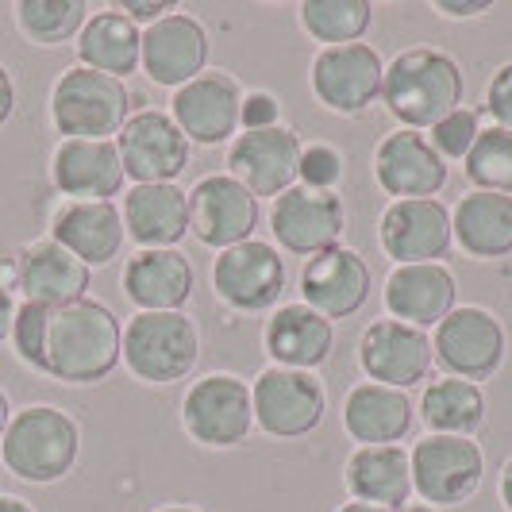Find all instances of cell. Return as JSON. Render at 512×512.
I'll return each mask as SVG.
<instances>
[{
  "mask_svg": "<svg viewBox=\"0 0 512 512\" xmlns=\"http://www.w3.org/2000/svg\"><path fill=\"white\" fill-rule=\"evenodd\" d=\"M43 374L62 385H97L124 362V324L93 297L54 308L47 324Z\"/></svg>",
  "mask_w": 512,
  "mask_h": 512,
  "instance_id": "obj_1",
  "label": "cell"
},
{
  "mask_svg": "<svg viewBox=\"0 0 512 512\" xmlns=\"http://www.w3.org/2000/svg\"><path fill=\"white\" fill-rule=\"evenodd\" d=\"M466 77L462 66L439 47H409L385 66L382 104L409 131H432L462 108Z\"/></svg>",
  "mask_w": 512,
  "mask_h": 512,
  "instance_id": "obj_2",
  "label": "cell"
},
{
  "mask_svg": "<svg viewBox=\"0 0 512 512\" xmlns=\"http://www.w3.org/2000/svg\"><path fill=\"white\" fill-rule=\"evenodd\" d=\"M81 428L70 412L58 405H27L12 412L8 432L0 439L4 466L31 486H54L77 466Z\"/></svg>",
  "mask_w": 512,
  "mask_h": 512,
  "instance_id": "obj_3",
  "label": "cell"
},
{
  "mask_svg": "<svg viewBox=\"0 0 512 512\" xmlns=\"http://www.w3.org/2000/svg\"><path fill=\"white\" fill-rule=\"evenodd\" d=\"M131 120V89L120 77L70 66L51 89V124L62 139H112Z\"/></svg>",
  "mask_w": 512,
  "mask_h": 512,
  "instance_id": "obj_4",
  "label": "cell"
},
{
  "mask_svg": "<svg viewBox=\"0 0 512 512\" xmlns=\"http://www.w3.org/2000/svg\"><path fill=\"white\" fill-rule=\"evenodd\" d=\"M197 359L201 332L185 312H135L124 324V366L139 382H185Z\"/></svg>",
  "mask_w": 512,
  "mask_h": 512,
  "instance_id": "obj_5",
  "label": "cell"
},
{
  "mask_svg": "<svg viewBox=\"0 0 512 512\" xmlns=\"http://www.w3.org/2000/svg\"><path fill=\"white\" fill-rule=\"evenodd\" d=\"M412 493L432 509L466 505L486 478V451L466 436H424L409 451Z\"/></svg>",
  "mask_w": 512,
  "mask_h": 512,
  "instance_id": "obj_6",
  "label": "cell"
},
{
  "mask_svg": "<svg viewBox=\"0 0 512 512\" xmlns=\"http://www.w3.org/2000/svg\"><path fill=\"white\" fill-rule=\"evenodd\" d=\"M255 424L274 439H305L324 424L328 393L312 370L266 366L251 382Z\"/></svg>",
  "mask_w": 512,
  "mask_h": 512,
  "instance_id": "obj_7",
  "label": "cell"
},
{
  "mask_svg": "<svg viewBox=\"0 0 512 512\" xmlns=\"http://www.w3.org/2000/svg\"><path fill=\"white\" fill-rule=\"evenodd\" d=\"M505 347V324L482 305H459L447 320H439L432 335V355L443 366V374L474 385L489 382L501 370Z\"/></svg>",
  "mask_w": 512,
  "mask_h": 512,
  "instance_id": "obj_8",
  "label": "cell"
},
{
  "mask_svg": "<svg viewBox=\"0 0 512 512\" xmlns=\"http://www.w3.org/2000/svg\"><path fill=\"white\" fill-rule=\"evenodd\" d=\"M181 424L193 443L201 447H239L247 443L255 428V405L251 385L235 374H205L201 382L189 385L181 401Z\"/></svg>",
  "mask_w": 512,
  "mask_h": 512,
  "instance_id": "obj_9",
  "label": "cell"
},
{
  "mask_svg": "<svg viewBox=\"0 0 512 512\" xmlns=\"http://www.w3.org/2000/svg\"><path fill=\"white\" fill-rule=\"evenodd\" d=\"M116 151L124 162V174L135 185H178L189 166V139L162 108L131 112L124 131L116 135Z\"/></svg>",
  "mask_w": 512,
  "mask_h": 512,
  "instance_id": "obj_10",
  "label": "cell"
},
{
  "mask_svg": "<svg viewBox=\"0 0 512 512\" xmlns=\"http://www.w3.org/2000/svg\"><path fill=\"white\" fill-rule=\"evenodd\" d=\"M308 81L324 108H332L339 116H362L370 104L382 101L385 62L370 43L324 47L312 58Z\"/></svg>",
  "mask_w": 512,
  "mask_h": 512,
  "instance_id": "obj_11",
  "label": "cell"
},
{
  "mask_svg": "<svg viewBox=\"0 0 512 512\" xmlns=\"http://www.w3.org/2000/svg\"><path fill=\"white\" fill-rule=\"evenodd\" d=\"M270 231H274L282 251L312 258L343 243L347 205H343L339 193L289 185L282 197H274V205H270Z\"/></svg>",
  "mask_w": 512,
  "mask_h": 512,
  "instance_id": "obj_12",
  "label": "cell"
},
{
  "mask_svg": "<svg viewBox=\"0 0 512 512\" xmlns=\"http://www.w3.org/2000/svg\"><path fill=\"white\" fill-rule=\"evenodd\" d=\"M239 108H243V85L228 70H205L174 89L170 116L189 143L220 147L239 135Z\"/></svg>",
  "mask_w": 512,
  "mask_h": 512,
  "instance_id": "obj_13",
  "label": "cell"
},
{
  "mask_svg": "<svg viewBox=\"0 0 512 512\" xmlns=\"http://www.w3.org/2000/svg\"><path fill=\"white\" fill-rule=\"evenodd\" d=\"M212 289L235 312H266L285 293V262L278 247L247 239L220 251L212 262Z\"/></svg>",
  "mask_w": 512,
  "mask_h": 512,
  "instance_id": "obj_14",
  "label": "cell"
},
{
  "mask_svg": "<svg viewBox=\"0 0 512 512\" xmlns=\"http://www.w3.org/2000/svg\"><path fill=\"white\" fill-rule=\"evenodd\" d=\"M301 147V135L285 124L239 131L228 147V174L255 197H282L289 185H297Z\"/></svg>",
  "mask_w": 512,
  "mask_h": 512,
  "instance_id": "obj_15",
  "label": "cell"
},
{
  "mask_svg": "<svg viewBox=\"0 0 512 512\" xmlns=\"http://www.w3.org/2000/svg\"><path fill=\"white\" fill-rule=\"evenodd\" d=\"M258 228V197L231 174H205L189 189V231L216 251L247 243Z\"/></svg>",
  "mask_w": 512,
  "mask_h": 512,
  "instance_id": "obj_16",
  "label": "cell"
},
{
  "mask_svg": "<svg viewBox=\"0 0 512 512\" xmlns=\"http://www.w3.org/2000/svg\"><path fill=\"white\" fill-rule=\"evenodd\" d=\"M359 366L370 382L409 393V385H420L436 366L432 335L401 320H374L359 339Z\"/></svg>",
  "mask_w": 512,
  "mask_h": 512,
  "instance_id": "obj_17",
  "label": "cell"
},
{
  "mask_svg": "<svg viewBox=\"0 0 512 512\" xmlns=\"http://www.w3.org/2000/svg\"><path fill=\"white\" fill-rule=\"evenodd\" d=\"M374 181L397 201H432L447 185V162L424 131H389L374 147Z\"/></svg>",
  "mask_w": 512,
  "mask_h": 512,
  "instance_id": "obj_18",
  "label": "cell"
},
{
  "mask_svg": "<svg viewBox=\"0 0 512 512\" xmlns=\"http://www.w3.org/2000/svg\"><path fill=\"white\" fill-rule=\"evenodd\" d=\"M374 289V274L366 266V258L351 247H328L320 255H312L301 270V297L312 312L328 316V320H347L355 316Z\"/></svg>",
  "mask_w": 512,
  "mask_h": 512,
  "instance_id": "obj_19",
  "label": "cell"
},
{
  "mask_svg": "<svg viewBox=\"0 0 512 512\" xmlns=\"http://www.w3.org/2000/svg\"><path fill=\"white\" fill-rule=\"evenodd\" d=\"M16 289L24 293V301L47 308H66L77 305L89 297V285H93V270L74 258L62 243H54L51 235L35 239L20 247L16 255Z\"/></svg>",
  "mask_w": 512,
  "mask_h": 512,
  "instance_id": "obj_20",
  "label": "cell"
},
{
  "mask_svg": "<svg viewBox=\"0 0 512 512\" xmlns=\"http://www.w3.org/2000/svg\"><path fill=\"white\" fill-rule=\"evenodd\" d=\"M382 301L389 320H401L409 328L428 332L459 308V282L443 262L393 266L385 278Z\"/></svg>",
  "mask_w": 512,
  "mask_h": 512,
  "instance_id": "obj_21",
  "label": "cell"
},
{
  "mask_svg": "<svg viewBox=\"0 0 512 512\" xmlns=\"http://www.w3.org/2000/svg\"><path fill=\"white\" fill-rule=\"evenodd\" d=\"M208 62V31L189 12H170L158 24L143 27V51L139 66L154 85L181 89L185 81L205 74Z\"/></svg>",
  "mask_w": 512,
  "mask_h": 512,
  "instance_id": "obj_22",
  "label": "cell"
},
{
  "mask_svg": "<svg viewBox=\"0 0 512 512\" xmlns=\"http://www.w3.org/2000/svg\"><path fill=\"white\" fill-rule=\"evenodd\" d=\"M378 243L397 266L439 262L451 251V212L432 201H393L378 220Z\"/></svg>",
  "mask_w": 512,
  "mask_h": 512,
  "instance_id": "obj_23",
  "label": "cell"
},
{
  "mask_svg": "<svg viewBox=\"0 0 512 512\" xmlns=\"http://www.w3.org/2000/svg\"><path fill=\"white\" fill-rule=\"evenodd\" d=\"M124 181L116 139H62L51 154V185L70 201H112Z\"/></svg>",
  "mask_w": 512,
  "mask_h": 512,
  "instance_id": "obj_24",
  "label": "cell"
},
{
  "mask_svg": "<svg viewBox=\"0 0 512 512\" xmlns=\"http://www.w3.org/2000/svg\"><path fill=\"white\" fill-rule=\"evenodd\" d=\"M120 285L139 312H181L193 297L197 274L178 247H166V251H139L135 258H128Z\"/></svg>",
  "mask_w": 512,
  "mask_h": 512,
  "instance_id": "obj_25",
  "label": "cell"
},
{
  "mask_svg": "<svg viewBox=\"0 0 512 512\" xmlns=\"http://www.w3.org/2000/svg\"><path fill=\"white\" fill-rule=\"evenodd\" d=\"M51 239L93 270L120 255L128 231L112 201H66L51 216Z\"/></svg>",
  "mask_w": 512,
  "mask_h": 512,
  "instance_id": "obj_26",
  "label": "cell"
},
{
  "mask_svg": "<svg viewBox=\"0 0 512 512\" xmlns=\"http://www.w3.org/2000/svg\"><path fill=\"white\" fill-rule=\"evenodd\" d=\"M262 343H266V355L289 366V370H316L332 359L335 351V324L328 316L312 312L301 305H282L274 308V316L266 320L262 328Z\"/></svg>",
  "mask_w": 512,
  "mask_h": 512,
  "instance_id": "obj_27",
  "label": "cell"
},
{
  "mask_svg": "<svg viewBox=\"0 0 512 512\" xmlns=\"http://www.w3.org/2000/svg\"><path fill=\"white\" fill-rule=\"evenodd\" d=\"M120 216L139 251H166L189 235V193L178 185H131Z\"/></svg>",
  "mask_w": 512,
  "mask_h": 512,
  "instance_id": "obj_28",
  "label": "cell"
},
{
  "mask_svg": "<svg viewBox=\"0 0 512 512\" xmlns=\"http://www.w3.org/2000/svg\"><path fill=\"white\" fill-rule=\"evenodd\" d=\"M416 405L405 389H389L378 382H362L343 401V428L362 447H389L412 432Z\"/></svg>",
  "mask_w": 512,
  "mask_h": 512,
  "instance_id": "obj_29",
  "label": "cell"
},
{
  "mask_svg": "<svg viewBox=\"0 0 512 512\" xmlns=\"http://www.w3.org/2000/svg\"><path fill=\"white\" fill-rule=\"evenodd\" d=\"M343 486L351 501L378 509H405L412 497V459L401 443L389 447H359L343 466Z\"/></svg>",
  "mask_w": 512,
  "mask_h": 512,
  "instance_id": "obj_30",
  "label": "cell"
},
{
  "mask_svg": "<svg viewBox=\"0 0 512 512\" xmlns=\"http://www.w3.org/2000/svg\"><path fill=\"white\" fill-rule=\"evenodd\" d=\"M77 66L97 70L108 77H124L139 70V51H143V27L131 24L120 8H104L93 12L81 35L74 39Z\"/></svg>",
  "mask_w": 512,
  "mask_h": 512,
  "instance_id": "obj_31",
  "label": "cell"
},
{
  "mask_svg": "<svg viewBox=\"0 0 512 512\" xmlns=\"http://www.w3.org/2000/svg\"><path fill=\"white\" fill-rule=\"evenodd\" d=\"M451 239L470 258L512 255V197L470 189L451 212Z\"/></svg>",
  "mask_w": 512,
  "mask_h": 512,
  "instance_id": "obj_32",
  "label": "cell"
},
{
  "mask_svg": "<svg viewBox=\"0 0 512 512\" xmlns=\"http://www.w3.org/2000/svg\"><path fill=\"white\" fill-rule=\"evenodd\" d=\"M489 401L482 385L462 378H436L420 397V420L432 436H466L474 439L486 428Z\"/></svg>",
  "mask_w": 512,
  "mask_h": 512,
  "instance_id": "obj_33",
  "label": "cell"
},
{
  "mask_svg": "<svg viewBox=\"0 0 512 512\" xmlns=\"http://www.w3.org/2000/svg\"><path fill=\"white\" fill-rule=\"evenodd\" d=\"M16 31L35 47H58L81 35V27L89 20V4L85 0H20L12 8Z\"/></svg>",
  "mask_w": 512,
  "mask_h": 512,
  "instance_id": "obj_34",
  "label": "cell"
},
{
  "mask_svg": "<svg viewBox=\"0 0 512 512\" xmlns=\"http://www.w3.org/2000/svg\"><path fill=\"white\" fill-rule=\"evenodd\" d=\"M301 27L324 47L362 43V35L374 24V4L366 0H305L297 8Z\"/></svg>",
  "mask_w": 512,
  "mask_h": 512,
  "instance_id": "obj_35",
  "label": "cell"
},
{
  "mask_svg": "<svg viewBox=\"0 0 512 512\" xmlns=\"http://www.w3.org/2000/svg\"><path fill=\"white\" fill-rule=\"evenodd\" d=\"M462 170L478 193H505L512 197V131L509 128H489L478 131L470 154L462 158Z\"/></svg>",
  "mask_w": 512,
  "mask_h": 512,
  "instance_id": "obj_36",
  "label": "cell"
},
{
  "mask_svg": "<svg viewBox=\"0 0 512 512\" xmlns=\"http://www.w3.org/2000/svg\"><path fill=\"white\" fill-rule=\"evenodd\" d=\"M51 312L54 308L47 305H35V301H24V305H16V320H12V347H16V359L31 366V370H39L43 374V351H47V324H51Z\"/></svg>",
  "mask_w": 512,
  "mask_h": 512,
  "instance_id": "obj_37",
  "label": "cell"
},
{
  "mask_svg": "<svg viewBox=\"0 0 512 512\" xmlns=\"http://www.w3.org/2000/svg\"><path fill=\"white\" fill-rule=\"evenodd\" d=\"M343 181V154L332 143H308L301 147V162H297V185L305 189H320V193H339Z\"/></svg>",
  "mask_w": 512,
  "mask_h": 512,
  "instance_id": "obj_38",
  "label": "cell"
},
{
  "mask_svg": "<svg viewBox=\"0 0 512 512\" xmlns=\"http://www.w3.org/2000/svg\"><path fill=\"white\" fill-rule=\"evenodd\" d=\"M478 112L470 108H455L451 116H443L436 128L428 131V143L436 147V154L447 162V158H466L474 139H478Z\"/></svg>",
  "mask_w": 512,
  "mask_h": 512,
  "instance_id": "obj_39",
  "label": "cell"
},
{
  "mask_svg": "<svg viewBox=\"0 0 512 512\" xmlns=\"http://www.w3.org/2000/svg\"><path fill=\"white\" fill-rule=\"evenodd\" d=\"M282 124V104L274 93H243V108H239V128L243 131H262V128H278Z\"/></svg>",
  "mask_w": 512,
  "mask_h": 512,
  "instance_id": "obj_40",
  "label": "cell"
},
{
  "mask_svg": "<svg viewBox=\"0 0 512 512\" xmlns=\"http://www.w3.org/2000/svg\"><path fill=\"white\" fill-rule=\"evenodd\" d=\"M486 112L493 116V124H497V128L512 131V62L497 66V70H493V77H489Z\"/></svg>",
  "mask_w": 512,
  "mask_h": 512,
  "instance_id": "obj_41",
  "label": "cell"
},
{
  "mask_svg": "<svg viewBox=\"0 0 512 512\" xmlns=\"http://www.w3.org/2000/svg\"><path fill=\"white\" fill-rule=\"evenodd\" d=\"M120 12H124V16H128L131 24H158V20H162V16H170V12H178V8H174V4H139V0H124V4H120Z\"/></svg>",
  "mask_w": 512,
  "mask_h": 512,
  "instance_id": "obj_42",
  "label": "cell"
},
{
  "mask_svg": "<svg viewBox=\"0 0 512 512\" xmlns=\"http://www.w3.org/2000/svg\"><path fill=\"white\" fill-rule=\"evenodd\" d=\"M439 12L447 20H470V16H486L493 12V0H439Z\"/></svg>",
  "mask_w": 512,
  "mask_h": 512,
  "instance_id": "obj_43",
  "label": "cell"
},
{
  "mask_svg": "<svg viewBox=\"0 0 512 512\" xmlns=\"http://www.w3.org/2000/svg\"><path fill=\"white\" fill-rule=\"evenodd\" d=\"M12 112H16V81H12V74L0 62V128L12 120Z\"/></svg>",
  "mask_w": 512,
  "mask_h": 512,
  "instance_id": "obj_44",
  "label": "cell"
},
{
  "mask_svg": "<svg viewBox=\"0 0 512 512\" xmlns=\"http://www.w3.org/2000/svg\"><path fill=\"white\" fill-rule=\"evenodd\" d=\"M12 320H16V297H12V289L0 285V343H8Z\"/></svg>",
  "mask_w": 512,
  "mask_h": 512,
  "instance_id": "obj_45",
  "label": "cell"
},
{
  "mask_svg": "<svg viewBox=\"0 0 512 512\" xmlns=\"http://www.w3.org/2000/svg\"><path fill=\"white\" fill-rule=\"evenodd\" d=\"M501 505H505V509L512 512V459L505 462V470H501Z\"/></svg>",
  "mask_w": 512,
  "mask_h": 512,
  "instance_id": "obj_46",
  "label": "cell"
},
{
  "mask_svg": "<svg viewBox=\"0 0 512 512\" xmlns=\"http://www.w3.org/2000/svg\"><path fill=\"white\" fill-rule=\"evenodd\" d=\"M0 512H35L27 505L24 497H8V493H0Z\"/></svg>",
  "mask_w": 512,
  "mask_h": 512,
  "instance_id": "obj_47",
  "label": "cell"
},
{
  "mask_svg": "<svg viewBox=\"0 0 512 512\" xmlns=\"http://www.w3.org/2000/svg\"><path fill=\"white\" fill-rule=\"evenodd\" d=\"M8 420H12V401H8V393L0 389V439L8 432Z\"/></svg>",
  "mask_w": 512,
  "mask_h": 512,
  "instance_id": "obj_48",
  "label": "cell"
},
{
  "mask_svg": "<svg viewBox=\"0 0 512 512\" xmlns=\"http://www.w3.org/2000/svg\"><path fill=\"white\" fill-rule=\"evenodd\" d=\"M339 512H389V509H378V505H362V501H351V505H343Z\"/></svg>",
  "mask_w": 512,
  "mask_h": 512,
  "instance_id": "obj_49",
  "label": "cell"
},
{
  "mask_svg": "<svg viewBox=\"0 0 512 512\" xmlns=\"http://www.w3.org/2000/svg\"><path fill=\"white\" fill-rule=\"evenodd\" d=\"M154 512H201V509H193V505H162V509Z\"/></svg>",
  "mask_w": 512,
  "mask_h": 512,
  "instance_id": "obj_50",
  "label": "cell"
},
{
  "mask_svg": "<svg viewBox=\"0 0 512 512\" xmlns=\"http://www.w3.org/2000/svg\"><path fill=\"white\" fill-rule=\"evenodd\" d=\"M397 512H439V509H432V505H405V509H397Z\"/></svg>",
  "mask_w": 512,
  "mask_h": 512,
  "instance_id": "obj_51",
  "label": "cell"
}]
</instances>
